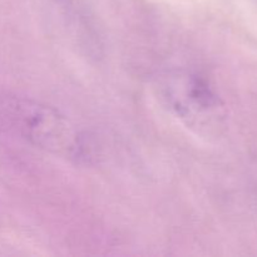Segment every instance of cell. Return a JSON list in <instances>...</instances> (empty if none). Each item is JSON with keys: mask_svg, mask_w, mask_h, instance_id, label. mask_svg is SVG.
<instances>
[{"mask_svg": "<svg viewBox=\"0 0 257 257\" xmlns=\"http://www.w3.org/2000/svg\"><path fill=\"white\" fill-rule=\"evenodd\" d=\"M158 88L166 107L197 133L203 135L218 117L220 98L207 80L197 74L170 73L161 79Z\"/></svg>", "mask_w": 257, "mask_h": 257, "instance_id": "2", "label": "cell"}, {"mask_svg": "<svg viewBox=\"0 0 257 257\" xmlns=\"http://www.w3.org/2000/svg\"><path fill=\"white\" fill-rule=\"evenodd\" d=\"M0 128L32 146L70 160L88 157L85 141L75 125L59 110L35 100L0 97Z\"/></svg>", "mask_w": 257, "mask_h": 257, "instance_id": "1", "label": "cell"}]
</instances>
